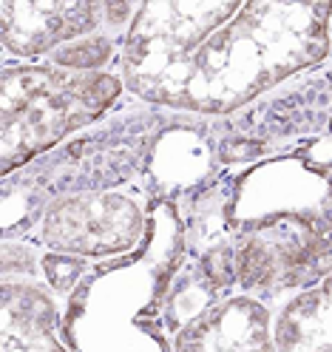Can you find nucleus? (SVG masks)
I'll list each match as a JSON object with an SVG mask.
<instances>
[{
	"instance_id": "obj_1",
	"label": "nucleus",
	"mask_w": 332,
	"mask_h": 352,
	"mask_svg": "<svg viewBox=\"0 0 332 352\" xmlns=\"http://www.w3.org/2000/svg\"><path fill=\"white\" fill-rule=\"evenodd\" d=\"M332 57V0H145L122 40L131 97L225 120Z\"/></svg>"
},
{
	"instance_id": "obj_2",
	"label": "nucleus",
	"mask_w": 332,
	"mask_h": 352,
	"mask_svg": "<svg viewBox=\"0 0 332 352\" xmlns=\"http://www.w3.org/2000/svg\"><path fill=\"white\" fill-rule=\"evenodd\" d=\"M176 205L185 258L221 293L276 307L332 273V137L219 165Z\"/></svg>"
},
{
	"instance_id": "obj_3",
	"label": "nucleus",
	"mask_w": 332,
	"mask_h": 352,
	"mask_svg": "<svg viewBox=\"0 0 332 352\" xmlns=\"http://www.w3.org/2000/svg\"><path fill=\"white\" fill-rule=\"evenodd\" d=\"M185 222L173 199L151 202L142 245L94 264L63 304L71 352H173L165 301L185 261Z\"/></svg>"
},
{
	"instance_id": "obj_4",
	"label": "nucleus",
	"mask_w": 332,
	"mask_h": 352,
	"mask_svg": "<svg viewBox=\"0 0 332 352\" xmlns=\"http://www.w3.org/2000/svg\"><path fill=\"white\" fill-rule=\"evenodd\" d=\"M176 114L125 97L102 122L3 179V239H23L60 196L145 188L151 153Z\"/></svg>"
},
{
	"instance_id": "obj_5",
	"label": "nucleus",
	"mask_w": 332,
	"mask_h": 352,
	"mask_svg": "<svg viewBox=\"0 0 332 352\" xmlns=\"http://www.w3.org/2000/svg\"><path fill=\"white\" fill-rule=\"evenodd\" d=\"M0 88L3 179L102 122L128 97L125 80L117 69L69 72L49 60L3 63Z\"/></svg>"
},
{
	"instance_id": "obj_6",
	"label": "nucleus",
	"mask_w": 332,
	"mask_h": 352,
	"mask_svg": "<svg viewBox=\"0 0 332 352\" xmlns=\"http://www.w3.org/2000/svg\"><path fill=\"white\" fill-rule=\"evenodd\" d=\"M210 137L219 165H245L278 148L332 137V57L241 111L210 120Z\"/></svg>"
},
{
	"instance_id": "obj_7",
	"label": "nucleus",
	"mask_w": 332,
	"mask_h": 352,
	"mask_svg": "<svg viewBox=\"0 0 332 352\" xmlns=\"http://www.w3.org/2000/svg\"><path fill=\"white\" fill-rule=\"evenodd\" d=\"M148 222L151 196L145 188L77 193L49 202L23 239L40 250L100 264L137 250L148 233Z\"/></svg>"
},
{
	"instance_id": "obj_8",
	"label": "nucleus",
	"mask_w": 332,
	"mask_h": 352,
	"mask_svg": "<svg viewBox=\"0 0 332 352\" xmlns=\"http://www.w3.org/2000/svg\"><path fill=\"white\" fill-rule=\"evenodd\" d=\"M3 63H40L105 29V0H3Z\"/></svg>"
},
{
	"instance_id": "obj_9",
	"label": "nucleus",
	"mask_w": 332,
	"mask_h": 352,
	"mask_svg": "<svg viewBox=\"0 0 332 352\" xmlns=\"http://www.w3.org/2000/svg\"><path fill=\"white\" fill-rule=\"evenodd\" d=\"M173 352H278L276 307L230 290L170 336Z\"/></svg>"
},
{
	"instance_id": "obj_10",
	"label": "nucleus",
	"mask_w": 332,
	"mask_h": 352,
	"mask_svg": "<svg viewBox=\"0 0 332 352\" xmlns=\"http://www.w3.org/2000/svg\"><path fill=\"white\" fill-rule=\"evenodd\" d=\"M0 352H71L63 338V304L40 276H0Z\"/></svg>"
},
{
	"instance_id": "obj_11",
	"label": "nucleus",
	"mask_w": 332,
	"mask_h": 352,
	"mask_svg": "<svg viewBox=\"0 0 332 352\" xmlns=\"http://www.w3.org/2000/svg\"><path fill=\"white\" fill-rule=\"evenodd\" d=\"M278 352H332V273L276 304Z\"/></svg>"
},
{
	"instance_id": "obj_12",
	"label": "nucleus",
	"mask_w": 332,
	"mask_h": 352,
	"mask_svg": "<svg viewBox=\"0 0 332 352\" xmlns=\"http://www.w3.org/2000/svg\"><path fill=\"white\" fill-rule=\"evenodd\" d=\"M122 34L114 32H97L82 40H74L63 46L49 57V63L60 65L69 72H120V57H122Z\"/></svg>"
},
{
	"instance_id": "obj_13",
	"label": "nucleus",
	"mask_w": 332,
	"mask_h": 352,
	"mask_svg": "<svg viewBox=\"0 0 332 352\" xmlns=\"http://www.w3.org/2000/svg\"><path fill=\"white\" fill-rule=\"evenodd\" d=\"M94 264L77 258V256H63V253H52V250H40V278L46 281V287L65 301L74 290L77 284L88 276Z\"/></svg>"
}]
</instances>
